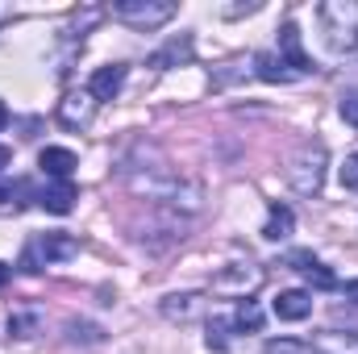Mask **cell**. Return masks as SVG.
Returning <instances> with one entry per match:
<instances>
[{
  "mask_svg": "<svg viewBox=\"0 0 358 354\" xmlns=\"http://www.w3.org/2000/svg\"><path fill=\"white\" fill-rule=\"evenodd\" d=\"M317 21L325 29V42L338 55H355L358 50V0H325L317 8Z\"/></svg>",
  "mask_w": 358,
  "mask_h": 354,
  "instance_id": "1",
  "label": "cell"
},
{
  "mask_svg": "<svg viewBox=\"0 0 358 354\" xmlns=\"http://www.w3.org/2000/svg\"><path fill=\"white\" fill-rule=\"evenodd\" d=\"M4 121H8V108H4V100H0V129H4Z\"/></svg>",
  "mask_w": 358,
  "mask_h": 354,
  "instance_id": "26",
  "label": "cell"
},
{
  "mask_svg": "<svg viewBox=\"0 0 358 354\" xmlns=\"http://www.w3.org/2000/svg\"><path fill=\"white\" fill-rule=\"evenodd\" d=\"M255 76L267 80V84H292V80H296V76L283 67V59H279L275 50H259V55H255Z\"/></svg>",
  "mask_w": 358,
  "mask_h": 354,
  "instance_id": "15",
  "label": "cell"
},
{
  "mask_svg": "<svg viewBox=\"0 0 358 354\" xmlns=\"http://www.w3.org/2000/svg\"><path fill=\"white\" fill-rule=\"evenodd\" d=\"M8 275H13V271H8V263H0V288L8 283Z\"/></svg>",
  "mask_w": 358,
  "mask_h": 354,
  "instance_id": "25",
  "label": "cell"
},
{
  "mask_svg": "<svg viewBox=\"0 0 358 354\" xmlns=\"http://www.w3.org/2000/svg\"><path fill=\"white\" fill-rule=\"evenodd\" d=\"M342 187H350V192H358V150L355 155H346V163H342Z\"/></svg>",
  "mask_w": 358,
  "mask_h": 354,
  "instance_id": "22",
  "label": "cell"
},
{
  "mask_svg": "<svg viewBox=\"0 0 358 354\" xmlns=\"http://www.w3.org/2000/svg\"><path fill=\"white\" fill-rule=\"evenodd\" d=\"M38 167L46 171V179H71V171H76V155L63 150V146H42Z\"/></svg>",
  "mask_w": 358,
  "mask_h": 354,
  "instance_id": "13",
  "label": "cell"
},
{
  "mask_svg": "<svg viewBox=\"0 0 358 354\" xmlns=\"http://www.w3.org/2000/svg\"><path fill=\"white\" fill-rule=\"evenodd\" d=\"M292 229H296V213H292L287 204H271L267 225H263V238H267V242H287Z\"/></svg>",
  "mask_w": 358,
  "mask_h": 354,
  "instance_id": "14",
  "label": "cell"
},
{
  "mask_svg": "<svg viewBox=\"0 0 358 354\" xmlns=\"http://www.w3.org/2000/svg\"><path fill=\"white\" fill-rule=\"evenodd\" d=\"M279 59H283V67L300 80V76H313V59L304 55V46H300V29H296V21H283L279 25Z\"/></svg>",
  "mask_w": 358,
  "mask_h": 354,
  "instance_id": "6",
  "label": "cell"
},
{
  "mask_svg": "<svg viewBox=\"0 0 358 354\" xmlns=\"http://www.w3.org/2000/svg\"><path fill=\"white\" fill-rule=\"evenodd\" d=\"M38 204L46 208V213H71V204H76V187H71V179H50L42 192H38Z\"/></svg>",
  "mask_w": 358,
  "mask_h": 354,
  "instance_id": "12",
  "label": "cell"
},
{
  "mask_svg": "<svg viewBox=\"0 0 358 354\" xmlns=\"http://www.w3.org/2000/svg\"><path fill=\"white\" fill-rule=\"evenodd\" d=\"M234 330H250V334H259V330H263V309H259L255 300H242L238 313H234Z\"/></svg>",
  "mask_w": 358,
  "mask_h": 354,
  "instance_id": "17",
  "label": "cell"
},
{
  "mask_svg": "<svg viewBox=\"0 0 358 354\" xmlns=\"http://www.w3.org/2000/svg\"><path fill=\"white\" fill-rule=\"evenodd\" d=\"M183 59H192V38H187V34L176 38V42H167L159 55H150V67H155V71H167L171 63H183Z\"/></svg>",
  "mask_w": 358,
  "mask_h": 354,
  "instance_id": "16",
  "label": "cell"
},
{
  "mask_svg": "<svg viewBox=\"0 0 358 354\" xmlns=\"http://www.w3.org/2000/svg\"><path fill=\"white\" fill-rule=\"evenodd\" d=\"M8 163H13V150H8V146H0V171H4Z\"/></svg>",
  "mask_w": 358,
  "mask_h": 354,
  "instance_id": "23",
  "label": "cell"
},
{
  "mask_svg": "<svg viewBox=\"0 0 358 354\" xmlns=\"http://www.w3.org/2000/svg\"><path fill=\"white\" fill-rule=\"evenodd\" d=\"M338 113H342V121H346V125H355V129H358V88H346V92H342V100H338Z\"/></svg>",
  "mask_w": 358,
  "mask_h": 354,
  "instance_id": "21",
  "label": "cell"
},
{
  "mask_svg": "<svg viewBox=\"0 0 358 354\" xmlns=\"http://www.w3.org/2000/svg\"><path fill=\"white\" fill-rule=\"evenodd\" d=\"M200 309H204V296H200V292H171V296H163V304H159V313H163L167 321H179V325L196 321Z\"/></svg>",
  "mask_w": 358,
  "mask_h": 354,
  "instance_id": "9",
  "label": "cell"
},
{
  "mask_svg": "<svg viewBox=\"0 0 358 354\" xmlns=\"http://www.w3.org/2000/svg\"><path fill=\"white\" fill-rule=\"evenodd\" d=\"M287 267L292 271H300L313 288H321V292H329V288H338V275L329 271V267L321 263V259H313L308 250H296V255H287Z\"/></svg>",
  "mask_w": 358,
  "mask_h": 354,
  "instance_id": "10",
  "label": "cell"
},
{
  "mask_svg": "<svg viewBox=\"0 0 358 354\" xmlns=\"http://www.w3.org/2000/svg\"><path fill=\"white\" fill-rule=\"evenodd\" d=\"M80 250V242L71 238V234H38L29 246H25V255H21V271H42L46 263H63V259H71Z\"/></svg>",
  "mask_w": 358,
  "mask_h": 354,
  "instance_id": "3",
  "label": "cell"
},
{
  "mask_svg": "<svg viewBox=\"0 0 358 354\" xmlns=\"http://www.w3.org/2000/svg\"><path fill=\"white\" fill-rule=\"evenodd\" d=\"M325 167H329L325 142H304V146L292 155V163H287V183H292V192L317 196L321 183H325Z\"/></svg>",
  "mask_w": 358,
  "mask_h": 354,
  "instance_id": "2",
  "label": "cell"
},
{
  "mask_svg": "<svg viewBox=\"0 0 358 354\" xmlns=\"http://www.w3.org/2000/svg\"><path fill=\"white\" fill-rule=\"evenodd\" d=\"M38 325H42L38 313H13V317H8V338H34Z\"/></svg>",
  "mask_w": 358,
  "mask_h": 354,
  "instance_id": "18",
  "label": "cell"
},
{
  "mask_svg": "<svg viewBox=\"0 0 358 354\" xmlns=\"http://www.w3.org/2000/svg\"><path fill=\"white\" fill-rule=\"evenodd\" d=\"M263 283V267L259 263H229L221 267L217 275H213V292H221V296H238V300H250V292Z\"/></svg>",
  "mask_w": 358,
  "mask_h": 354,
  "instance_id": "5",
  "label": "cell"
},
{
  "mask_svg": "<svg viewBox=\"0 0 358 354\" xmlns=\"http://www.w3.org/2000/svg\"><path fill=\"white\" fill-rule=\"evenodd\" d=\"M121 84H125V63H108V67H96V71H92L88 92L96 100H113V96L121 92Z\"/></svg>",
  "mask_w": 358,
  "mask_h": 354,
  "instance_id": "11",
  "label": "cell"
},
{
  "mask_svg": "<svg viewBox=\"0 0 358 354\" xmlns=\"http://www.w3.org/2000/svg\"><path fill=\"white\" fill-rule=\"evenodd\" d=\"M271 313H275L279 321H304V317L313 313V292L287 288V292H279V296L271 300Z\"/></svg>",
  "mask_w": 358,
  "mask_h": 354,
  "instance_id": "8",
  "label": "cell"
},
{
  "mask_svg": "<svg viewBox=\"0 0 358 354\" xmlns=\"http://www.w3.org/2000/svg\"><path fill=\"white\" fill-rule=\"evenodd\" d=\"M21 192H29V187L25 183H0V213H17L21 208V200H17Z\"/></svg>",
  "mask_w": 358,
  "mask_h": 354,
  "instance_id": "20",
  "label": "cell"
},
{
  "mask_svg": "<svg viewBox=\"0 0 358 354\" xmlns=\"http://www.w3.org/2000/svg\"><path fill=\"white\" fill-rule=\"evenodd\" d=\"M346 300H355L358 304V283H346Z\"/></svg>",
  "mask_w": 358,
  "mask_h": 354,
  "instance_id": "24",
  "label": "cell"
},
{
  "mask_svg": "<svg viewBox=\"0 0 358 354\" xmlns=\"http://www.w3.org/2000/svg\"><path fill=\"white\" fill-rule=\"evenodd\" d=\"M113 17L138 29H155L176 17V0H113Z\"/></svg>",
  "mask_w": 358,
  "mask_h": 354,
  "instance_id": "4",
  "label": "cell"
},
{
  "mask_svg": "<svg viewBox=\"0 0 358 354\" xmlns=\"http://www.w3.org/2000/svg\"><path fill=\"white\" fill-rule=\"evenodd\" d=\"M229 330H234V321L213 317V321H208V346H213V351H229Z\"/></svg>",
  "mask_w": 358,
  "mask_h": 354,
  "instance_id": "19",
  "label": "cell"
},
{
  "mask_svg": "<svg viewBox=\"0 0 358 354\" xmlns=\"http://www.w3.org/2000/svg\"><path fill=\"white\" fill-rule=\"evenodd\" d=\"M96 96L92 92H71V96H63L59 100V121L67 125V129H88L92 117H96Z\"/></svg>",
  "mask_w": 358,
  "mask_h": 354,
  "instance_id": "7",
  "label": "cell"
}]
</instances>
